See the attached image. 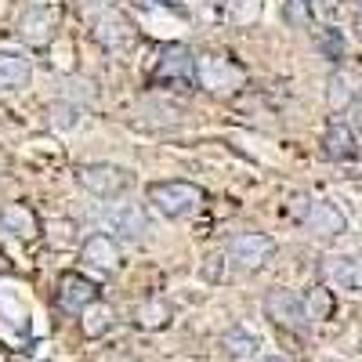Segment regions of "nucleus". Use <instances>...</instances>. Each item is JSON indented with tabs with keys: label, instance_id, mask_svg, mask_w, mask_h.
Segmentation results:
<instances>
[{
	"label": "nucleus",
	"instance_id": "1",
	"mask_svg": "<svg viewBox=\"0 0 362 362\" xmlns=\"http://www.w3.org/2000/svg\"><path fill=\"white\" fill-rule=\"evenodd\" d=\"M148 203H153L163 218L177 221V218H189L203 203V189L192 185V181H156V185L148 189Z\"/></svg>",
	"mask_w": 362,
	"mask_h": 362
},
{
	"label": "nucleus",
	"instance_id": "2",
	"mask_svg": "<svg viewBox=\"0 0 362 362\" xmlns=\"http://www.w3.org/2000/svg\"><path fill=\"white\" fill-rule=\"evenodd\" d=\"M76 181L87 192H95L102 199H116L131 189V174L116 163H87V167L76 170Z\"/></svg>",
	"mask_w": 362,
	"mask_h": 362
},
{
	"label": "nucleus",
	"instance_id": "3",
	"mask_svg": "<svg viewBox=\"0 0 362 362\" xmlns=\"http://www.w3.org/2000/svg\"><path fill=\"white\" fill-rule=\"evenodd\" d=\"M264 315H268V322H276L283 329H293V334L308 329V319H312L305 297H297L290 290H272L264 297Z\"/></svg>",
	"mask_w": 362,
	"mask_h": 362
},
{
	"label": "nucleus",
	"instance_id": "4",
	"mask_svg": "<svg viewBox=\"0 0 362 362\" xmlns=\"http://www.w3.org/2000/svg\"><path fill=\"white\" fill-rule=\"evenodd\" d=\"M272 254H276V243H272L268 235H261V232H243V235H235L228 243V261L235 268H247V272L264 268L272 261Z\"/></svg>",
	"mask_w": 362,
	"mask_h": 362
},
{
	"label": "nucleus",
	"instance_id": "5",
	"mask_svg": "<svg viewBox=\"0 0 362 362\" xmlns=\"http://www.w3.org/2000/svg\"><path fill=\"white\" fill-rule=\"evenodd\" d=\"M326 102L334 112H344L351 105L362 102V69L355 66H337L329 73V83H326Z\"/></svg>",
	"mask_w": 362,
	"mask_h": 362
},
{
	"label": "nucleus",
	"instance_id": "6",
	"mask_svg": "<svg viewBox=\"0 0 362 362\" xmlns=\"http://www.w3.org/2000/svg\"><path fill=\"white\" fill-rule=\"evenodd\" d=\"M196 73L199 69H196V58H192L189 47H181V44L163 47L160 62H156V80L160 83H192Z\"/></svg>",
	"mask_w": 362,
	"mask_h": 362
},
{
	"label": "nucleus",
	"instance_id": "7",
	"mask_svg": "<svg viewBox=\"0 0 362 362\" xmlns=\"http://www.w3.org/2000/svg\"><path fill=\"white\" fill-rule=\"evenodd\" d=\"M58 305L69 315H83L90 305H98V286L83 276H62V283H58Z\"/></svg>",
	"mask_w": 362,
	"mask_h": 362
},
{
	"label": "nucleus",
	"instance_id": "8",
	"mask_svg": "<svg viewBox=\"0 0 362 362\" xmlns=\"http://www.w3.org/2000/svg\"><path fill=\"white\" fill-rule=\"evenodd\" d=\"M322 276L334 283L337 290L362 293V257L358 254H334L322 261Z\"/></svg>",
	"mask_w": 362,
	"mask_h": 362
},
{
	"label": "nucleus",
	"instance_id": "9",
	"mask_svg": "<svg viewBox=\"0 0 362 362\" xmlns=\"http://www.w3.org/2000/svg\"><path fill=\"white\" fill-rule=\"evenodd\" d=\"M305 225H308V232L319 235V239L341 235V232L348 228V221H344V214H341V206H337V203H329V199H315V203L308 206Z\"/></svg>",
	"mask_w": 362,
	"mask_h": 362
},
{
	"label": "nucleus",
	"instance_id": "10",
	"mask_svg": "<svg viewBox=\"0 0 362 362\" xmlns=\"http://www.w3.org/2000/svg\"><path fill=\"white\" fill-rule=\"evenodd\" d=\"M196 76H199V83L206 90H232V87L243 83V73H239L228 58H214V54L199 58V73Z\"/></svg>",
	"mask_w": 362,
	"mask_h": 362
},
{
	"label": "nucleus",
	"instance_id": "11",
	"mask_svg": "<svg viewBox=\"0 0 362 362\" xmlns=\"http://www.w3.org/2000/svg\"><path fill=\"white\" fill-rule=\"evenodd\" d=\"M80 257H83V264L98 268V272H116V264H119V247H116V239H112V235L95 232V235H87V239H83Z\"/></svg>",
	"mask_w": 362,
	"mask_h": 362
},
{
	"label": "nucleus",
	"instance_id": "12",
	"mask_svg": "<svg viewBox=\"0 0 362 362\" xmlns=\"http://www.w3.org/2000/svg\"><path fill=\"white\" fill-rule=\"evenodd\" d=\"M221 348H225V355L232 362H254L261 355V337L250 334L247 326H235V329H228V334L221 337Z\"/></svg>",
	"mask_w": 362,
	"mask_h": 362
},
{
	"label": "nucleus",
	"instance_id": "13",
	"mask_svg": "<svg viewBox=\"0 0 362 362\" xmlns=\"http://www.w3.org/2000/svg\"><path fill=\"white\" fill-rule=\"evenodd\" d=\"M29 76H33V66L22 51H0V90L25 87Z\"/></svg>",
	"mask_w": 362,
	"mask_h": 362
},
{
	"label": "nucleus",
	"instance_id": "14",
	"mask_svg": "<svg viewBox=\"0 0 362 362\" xmlns=\"http://www.w3.org/2000/svg\"><path fill=\"white\" fill-rule=\"evenodd\" d=\"M105 225H109V232H119L124 239H138L145 232V214L134 203H119L105 214Z\"/></svg>",
	"mask_w": 362,
	"mask_h": 362
},
{
	"label": "nucleus",
	"instance_id": "15",
	"mask_svg": "<svg viewBox=\"0 0 362 362\" xmlns=\"http://www.w3.org/2000/svg\"><path fill=\"white\" fill-rule=\"evenodd\" d=\"M0 228H4L8 235L15 239H33L40 228H37V218H33V210L22 206V203H11L4 206V214H0Z\"/></svg>",
	"mask_w": 362,
	"mask_h": 362
},
{
	"label": "nucleus",
	"instance_id": "16",
	"mask_svg": "<svg viewBox=\"0 0 362 362\" xmlns=\"http://www.w3.org/2000/svg\"><path fill=\"white\" fill-rule=\"evenodd\" d=\"M322 145H326L329 160H355L358 156V141H355V131L348 124H329Z\"/></svg>",
	"mask_w": 362,
	"mask_h": 362
},
{
	"label": "nucleus",
	"instance_id": "17",
	"mask_svg": "<svg viewBox=\"0 0 362 362\" xmlns=\"http://www.w3.org/2000/svg\"><path fill=\"white\" fill-rule=\"evenodd\" d=\"M0 319H4L8 326H15L18 334H25V329H29V312H25V305L18 300V293H15L11 283H0Z\"/></svg>",
	"mask_w": 362,
	"mask_h": 362
},
{
	"label": "nucleus",
	"instance_id": "18",
	"mask_svg": "<svg viewBox=\"0 0 362 362\" xmlns=\"http://www.w3.org/2000/svg\"><path fill=\"white\" fill-rule=\"evenodd\" d=\"M134 322L141 329H163L170 322V305L160 300V297H145V300L134 305Z\"/></svg>",
	"mask_w": 362,
	"mask_h": 362
},
{
	"label": "nucleus",
	"instance_id": "19",
	"mask_svg": "<svg viewBox=\"0 0 362 362\" xmlns=\"http://www.w3.org/2000/svg\"><path fill=\"white\" fill-rule=\"evenodd\" d=\"M112 308L109 305H90L87 312H83V319H80V329L87 337H102V334H109L112 329Z\"/></svg>",
	"mask_w": 362,
	"mask_h": 362
},
{
	"label": "nucleus",
	"instance_id": "20",
	"mask_svg": "<svg viewBox=\"0 0 362 362\" xmlns=\"http://www.w3.org/2000/svg\"><path fill=\"white\" fill-rule=\"evenodd\" d=\"M305 305H308V315L312 319H329V315H334V300H329V290L326 286H315L305 297Z\"/></svg>",
	"mask_w": 362,
	"mask_h": 362
},
{
	"label": "nucleus",
	"instance_id": "21",
	"mask_svg": "<svg viewBox=\"0 0 362 362\" xmlns=\"http://www.w3.org/2000/svg\"><path fill=\"white\" fill-rule=\"evenodd\" d=\"M286 18H290L293 25H308V22H312L308 0H286Z\"/></svg>",
	"mask_w": 362,
	"mask_h": 362
},
{
	"label": "nucleus",
	"instance_id": "22",
	"mask_svg": "<svg viewBox=\"0 0 362 362\" xmlns=\"http://www.w3.org/2000/svg\"><path fill=\"white\" fill-rule=\"evenodd\" d=\"M319 47H322V54H329V58H334V62H337V58L344 54V40H341V33H337V29H326V33H322V40H319Z\"/></svg>",
	"mask_w": 362,
	"mask_h": 362
},
{
	"label": "nucleus",
	"instance_id": "23",
	"mask_svg": "<svg viewBox=\"0 0 362 362\" xmlns=\"http://www.w3.org/2000/svg\"><path fill=\"white\" fill-rule=\"evenodd\" d=\"M355 33H358V40H362V11H358V18H355Z\"/></svg>",
	"mask_w": 362,
	"mask_h": 362
},
{
	"label": "nucleus",
	"instance_id": "24",
	"mask_svg": "<svg viewBox=\"0 0 362 362\" xmlns=\"http://www.w3.org/2000/svg\"><path fill=\"white\" fill-rule=\"evenodd\" d=\"M264 362H286V358H283V355H276V358H264Z\"/></svg>",
	"mask_w": 362,
	"mask_h": 362
},
{
	"label": "nucleus",
	"instance_id": "25",
	"mask_svg": "<svg viewBox=\"0 0 362 362\" xmlns=\"http://www.w3.org/2000/svg\"><path fill=\"white\" fill-rule=\"evenodd\" d=\"M358 127H362V102H358Z\"/></svg>",
	"mask_w": 362,
	"mask_h": 362
},
{
	"label": "nucleus",
	"instance_id": "26",
	"mask_svg": "<svg viewBox=\"0 0 362 362\" xmlns=\"http://www.w3.org/2000/svg\"><path fill=\"white\" fill-rule=\"evenodd\" d=\"M319 4H334V0H319Z\"/></svg>",
	"mask_w": 362,
	"mask_h": 362
},
{
	"label": "nucleus",
	"instance_id": "27",
	"mask_svg": "<svg viewBox=\"0 0 362 362\" xmlns=\"http://www.w3.org/2000/svg\"><path fill=\"white\" fill-rule=\"evenodd\" d=\"M358 4H362V0H358Z\"/></svg>",
	"mask_w": 362,
	"mask_h": 362
}]
</instances>
